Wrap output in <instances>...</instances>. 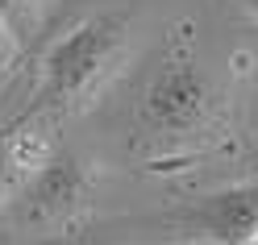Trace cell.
Here are the masks:
<instances>
[{"mask_svg": "<svg viewBox=\"0 0 258 245\" xmlns=\"http://www.w3.org/2000/svg\"><path fill=\"white\" fill-rule=\"evenodd\" d=\"M225 92L196 58L191 29L179 25L142 84L134 108V141L150 154H191L213 145L225 133Z\"/></svg>", "mask_w": 258, "mask_h": 245, "instance_id": "obj_1", "label": "cell"}, {"mask_svg": "<svg viewBox=\"0 0 258 245\" xmlns=\"http://www.w3.org/2000/svg\"><path fill=\"white\" fill-rule=\"evenodd\" d=\"M129 29L121 13H92L50 42L42 58V84L25 117L34 112H79L125 62Z\"/></svg>", "mask_w": 258, "mask_h": 245, "instance_id": "obj_2", "label": "cell"}, {"mask_svg": "<svg viewBox=\"0 0 258 245\" xmlns=\"http://www.w3.org/2000/svg\"><path fill=\"white\" fill-rule=\"evenodd\" d=\"M88 195H92L88 162L58 150L25 175V183L13 195V212L21 224H62L84 212Z\"/></svg>", "mask_w": 258, "mask_h": 245, "instance_id": "obj_3", "label": "cell"}, {"mask_svg": "<svg viewBox=\"0 0 258 245\" xmlns=\"http://www.w3.org/2000/svg\"><path fill=\"white\" fill-rule=\"evenodd\" d=\"M179 220L191 224L196 233L241 245L250 233H258V183H233V187L208 191L179 212Z\"/></svg>", "mask_w": 258, "mask_h": 245, "instance_id": "obj_4", "label": "cell"}, {"mask_svg": "<svg viewBox=\"0 0 258 245\" xmlns=\"http://www.w3.org/2000/svg\"><path fill=\"white\" fill-rule=\"evenodd\" d=\"M17 167H21L17 150H13L9 141H0V200H5V191L13 187V179H17Z\"/></svg>", "mask_w": 258, "mask_h": 245, "instance_id": "obj_5", "label": "cell"}, {"mask_svg": "<svg viewBox=\"0 0 258 245\" xmlns=\"http://www.w3.org/2000/svg\"><path fill=\"white\" fill-rule=\"evenodd\" d=\"M21 5H25V0H0V25H9V34H13V29H17Z\"/></svg>", "mask_w": 258, "mask_h": 245, "instance_id": "obj_6", "label": "cell"}, {"mask_svg": "<svg viewBox=\"0 0 258 245\" xmlns=\"http://www.w3.org/2000/svg\"><path fill=\"white\" fill-rule=\"evenodd\" d=\"M9 58H13V34H9V25H0V71H5Z\"/></svg>", "mask_w": 258, "mask_h": 245, "instance_id": "obj_7", "label": "cell"}, {"mask_svg": "<svg viewBox=\"0 0 258 245\" xmlns=\"http://www.w3.org/2000/svg\"><path fill=\"white\" fill-rule=\"evenodd\" d=\"M237 9L246 13V17H254V21H258V0H237Z\"/></svg>", "mask_w": 258, "mask_h": 245, "instance_id": "obj_8", "label": "cell"}, {"mask_svg": "<svg viewBox=\"0 0 258 245\" xmlns=\"http://www.w3.org/2000/svg\"><path fill=\"white\" fill-rule=\"evenodd\" d=\"M241 245H258V233H250V237H246V241H241Z\"/></svg>", "mask_w": 258, "mask_h": 245, "instance_id": "obj_9", "label": "cell"}]
</instances>
